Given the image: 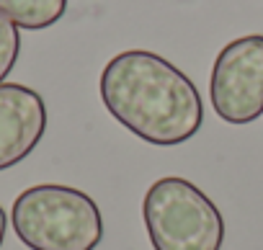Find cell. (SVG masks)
I'll return each instance as SVG.
<instances>
[{"instance_id": "5", "label": "cell", "mask_w": 263, "mask_h": 250, "mask_svg": "<svg viewBox=\"0 0 263 250\" xmlns=\"http://www.w3.org/2000/svg\"><path fill=\"white\" fill-rule=\"evenodd\" d=\"M47 129V106L34 88L0 83V170L26 160Z\"/></svg>"}, {"instance_id": "2", "label": "cell", "mask_w": 263, "mask_h": 250, "mask_svg": "<svg viewBox=\"0 0 263 250\" xmlns=\"http://www.w3.org/2000/svg\"><path fill=\"white\" fill-rule=\"evenodd\" d=\"M11 224L31 250H96L103 240L98 204L88 194L60 183H39L18 194Z\"/></svg>"}, {"instance_id": "4", "label": "cell", "mask_w": 263, "mask_h": 250, "mask_svg": "<svg viewBox=\"0 0 263 250\" xmlns=\"http://www.w3.org/2000/svg\"><path fill=\"white\" fill-rule=\"evenodd\" d=\"M209 95L227 124H250L263 113V36L230 42L214 60Z\"/></svg>"}, {"instance_id": "7", "label": "cell", "mask_w": 263, "mask_h": 250, "mask_svg": "<svg viewBox=\"0 0 263 250\" xmlns=\"http://www.w3.org/2000/svg\"><path fill=\"white\" fill-rule=\"evenodd\" d=\"M21 52V36H18V26L0 13V83L8 78V72L13 70L16 60Z\"/></svg>"}, {"instance_id": "6", "label": "cell", "mask_w": 263, "mask_h": 250, "mask_svg": "<svg viewBox=\"0 0 263 250\" xmlns=\"http://www.w3.org/2000/svg\"><path fill=\"white\" fill-rule=\"evenodd\" d=\"M67 11V0H0V13L18 29H47L54 26Z\"/></svg>"}, {"instance_id": "3", "label": "cell", "mask_w": 263, "mask_h": 250, "mask_svg": "<svg viewBox=\"0 0 263 250\" xmlns=\"http://www.w3.org/2000/svg\"><path fill=\"white\" fill-rule=\"evenodd\" d=\"M155 250H222L224 219L212 199L186 178H160L142 204Z\"/></svg>"}, {"instance_id": "1", "label": "cell", "mask_w": 263, "mask_h": 250, "mask_svg": "<svg viewBox=\"0 0 263 250\" xmlns=\"http://www.w3.org/2000/svg\"><path fill=\"white\" fill-rule=\"evenodd\" d=\"M98 90L108 113L150 145H181L201 129L196 85L155 52L129 49L108 60Z\"/></svg>"}, {"instance_id": "8", "label": "cell", "mask_w": 263, "mask_h": 250, "mask_svg": "<svg viewBox=\"0 0 263 250\" xmlns=\"http://www.w3.org/2000/svg\"><path fill=\"white\" fill-rule=\"evenodd\" d=\"M6 227H8V219H6L3 206H0V245H3V240H6Z\"/></svg>"}]
</instances>
